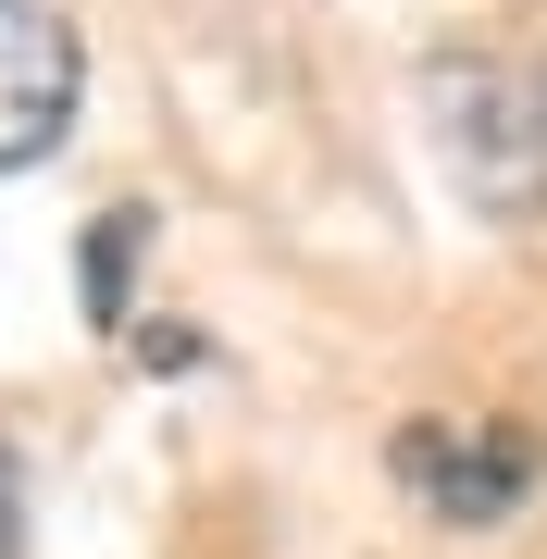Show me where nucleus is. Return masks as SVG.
I'll return each instance as SVG.
<instances>
[{
    "label": "nucleus",
    "mask_w": 547,
    "mask_h": 559,
    "mask_svg": "<svg viewBox=\"0 0 547 559\" xmlns=\"http://www.w3.org/2000/svg\"><path fill=\"white\" fill-rule=\"evenodd\" d=\"M424 112H436L448 175L486 212H535L547 200V87H510L498 62H436Z\"/></svg>",
    "instance_id": "f257e3e1"
},
{
    "label": "nucleus",
    "mask_w": 547,
    "mask_h": 559,
    "mask_svg": "<svg viewBox=\"0 0 547 559\" xmlns=\"http://www.w3.org/2000/svg\"><path fill=\"white\" fill-rule=\"evenodd\" d=\"M535 436H510V423H411L399 436V485L424 498L436 522H510L535 498Z\"/></svg>",
    "instance_id": "7ed1b4c3"
},
{
    "label": "nucleus",
    "mask_w": 547,
    "mask_h": 559,
    "mask_svg": "<svg viewBox=\"0 0 547 559\" xmlns=\"http://www.w3.org/2000/svg\"><path fill=\"white\" fill-rule=\"evenodd\" d=\"M87 100V38L62 0H0V175L62 150V124Z\"/></svg>",
    "instance_id": "f03ea898"
},
{
    "label": "nucleus",
    "mask_w": 547,
    "mask_h": 559,
    "mask_svg": "<svg viewBox=\"0 0 547 559\" xmlns=\"http://www.w3.org/2000/svg\"><path fill=\"white\" fill-rule=\"evenodd\" d=\"M138 249H150V212H112L100 237H87V311H100V323L138 311Z\"/></svg>",
    "instance_id": "20e7f679"
},
{
    "label": "nucleus",
    "mask_w": 547,
    "mask_h": 559,
    "mask_svg": "<svg viewBox=\"0 0 547 559\" xmlns=\"http://www.w3.org/2000/svg\"><path fill=\"white\" fill-rule=\"evenodd\" d=\"M0 559H25V485H13V448H0Z\"/></svg>",
    "instance_id": "39448f33"
}]
</instances>
